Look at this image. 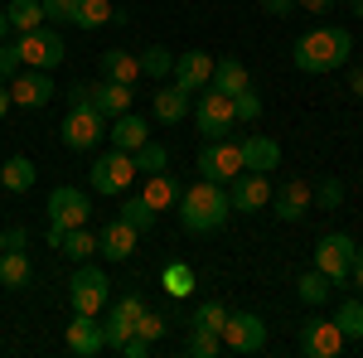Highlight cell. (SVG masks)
<instances>
[{"label": "cell", "instance_id": "6da1fadb", "mask_svg": "<svg viewBox=\"0 0 363 358\" xmlns=\"http://www.w3.org/2000/svg\"><path fill=\"white\" fill-rule=\"evenodd\" d=\"M349 54H354V34L344 25H320L310 29V34H301L296 39V49H291V63L301 68V73H335V68H344L349 63Z\"/></svg>", "mask_w": 363, "mask_h": 358}, {"label": "cell", "instance_id": "7a4b0ae2", "mask_svg": "<svg viewBox=\"0 0 363 358\" xmlns=\"http://www.w3.org/2000/svg\"><path fill=\"white\" fill-rule=\"evenodd\" d=\"M179 223L184 233H218L233 213V198H228V184H213V179H199L189 189H179Z\"/></svg>", "mask_w": 363, "mask_h": 358}, {"label": "cell", "instance_id": "3957f363", "mask_svg": "<svg viewBox=\"0 0 363 358\" xmlns=\"http://www.w3.org/2000/svg\"><path fill=\"white\" fill-rule=\"evenodd\" d=\"M68 301H73V315H102L112 305V281H107V272L78 262V272L68 281Z\"/></svg>", "mask_w": 363, "mask_h": 358}, {"label": "cell", "instance_id": "277c9868", "mask_svg": "<svg viewBox=\"0 0 363 358\" xmlns=\"http://www.w3.org/2000/svg\"><path fill=\"white\" fill-rule=\"evenodd\" d=\"M194 126L203 131V140H228L233 136V126H238V116H233V97L218 92V87H203L194 102Z\"/></svg>", "mask_w": 363, "mask_h": 358}, {"label": "cell", "instance_id": "5b68a950", "mask_svg": "<svg viewBox=\"0 0 363 358\" xmlns=\"http://www.w3.org/2000/svg\"><path fill=\"white\" fill-rule=\"evenodd\" d=\"M136 155H131V150H116L112 145V155H102V160H97V165L87 169V184H92V189L97 194H126L131 189V184H136Z\"/></svg>", "mask_w": 363, "mask_h": 358}, {"label": "cell", "instance_id": "8992f818", "mask_svg": "<svg viewBox=\"0 0 363 358\" xmlns=\"http://www.w3.org/2000/svg\"><path fill=\"white\" fill-rule=\"evenodd\" d=\"M218 339H223V354H262L267 349V320L252 310H228V325Z\"/></svg>", "mask_w": 363, "mask_h": 358}, {"label": "cell", "instance_id": "52a82bcc", "mask_svg": "<svg viewBox=\"0 0 363 358\" xmlns=\"http://www.w3.org/2000/svg\"><path fill=\"white\" fill-rule=\"evenodd\" d=\"M63 145L68 150H92L97 140L107 136V116L92 107V102H78V107H68V116H63Z\"/></svg>", "mask_w": 363, "mask_h": 358}, {"label": "cell", "instance_id": "ba28073f", "mask_svg": "<svg viewBox=\"0 0 363 358\" xmlns=\"http://www.w3.org/2000/svg\"><path fill=\"white\" fill-rule=\"evenodd\" d=\"M354 252H359V242H354L349 233H325V237L315 242V267L330 276L335 286H349V267H354Z\"/></svg>", "mask_w": 363, "mask_h": 358}, {"label": "cell", "instance_id": "9c48e42d", "mask_svg": "<svg viewBox=\"0 0 363 358\" xmlns=\"http://www.w3.org/2000/svg\"><path fill=\"white\" fill-rule=\"evenodd\" d=\"M63 34L58 29H29V34H20V63L25 68H44V73H54L58 63H63Z\"/></svg>", "mask_w": 363, "mask_h": 358}, {"label": "cell", "instance_id": "30bf717a", "mask_svg": "<svg viewBox=\"0 0 363 358\" xmlns=\"http://www.w3.org/2000/svg\"><path fill=\"white\" fill-rule=\"evenodd\" d=\"M199 174L203 179H213V184H233L238 174H242V145H233V140H208L203 150H199Z\"/></svg>", "mask_w": 363, "mask_h": 358}, {"label": "cell", "instance_id": "8fae6325", "mask_svg": "<svg viewBox=\"0 0 363 358\" xmlns=\"http://www.w3.org/2000/svg\"><path fill=\"white\" fill-rule=\"evenodd\" d=\"M344 334H339V325L335 320H325V315H310L306 325H301V334H296V349L301 354H310V358H339L344 354Z\"/></svg>", "mask_w": 363, "mask_h": 358}, {"label": "cell", "instance_id": "7c38bea8", "mask_svg": "<svg viewBox=\"0 0 363 358\" xmlns=\"http://www.w3.org/2000/svg\"><path fill=\"white\" fill-rule=\"evenodd\" d=\"M87 218H92V198H87V189H78V184H58L54 194H49V223L54 228H87Z\"/></svg>", "mask_w": 363, "mask_h": 358}, {"label": "cell", "instance_id": "4fadbf2b", "mask_svg": "<svg viewBox=\"0 0 363 358\" xmlns=\"http://www.w3.org/2000/svg\"><path fill=\"white\" fill-rule=\"evenodd\" d=\"M10 97H15V107L39 111V107H49V102L58 97V87H54V78H49L44 68H20V73L10 78Z\"/></svg>", "mask_w": 363, "mask_h": 358}, {"label": "cell", "instance_id": "5bb4252c", "mask_svg": "<svg viewBox=\"0 0 363 358\" xmlns=\"http://www.w3.org/2000/svg\"><path fill=\"white\" fill-rule=\"evenodd\" d=\"M169 78L179 92H203V87L213 83V54H203V49H189V54H174V68H169Z\"/></svg>", "mask_w": 363, "mask_h": 358}, {"label": "cell", "instance_id": "9a60e30c", "mask_svg": "<svg viewBox=\"0 0 363 358\" xmlns=\"http://www.w3.org/2000/svg\"><path fill=\"white\" fill-rule=\"evenodd\" d=\"M228 198H233L238 213H262V208H272V179L257 174V169H242V174L228 184Z\"/></svg>", "mask_w": 363, "mask_h": 358}, {"label": "cell", "instance_id": "2e32d148", "mask_svg": "<svg viewBox=\"0 0 363 358\" xmlns=\"http://www.w3.org/2000/svg\"><path fill=\"white\" fill-rule=\"evenodd\" d=\"M140 310H145V301H140L136 291H126V296H116L112 305V315L102 320V334H107V349H121L131 334H136V320H140Z\"/></svg>", "mask_w": 363, "mask_h": 358}, {"label": "cell", "instance_id": "e0dca14e", "mask_svg": "<svg viewBox=\"0 0 363 358\" xmlns=\"http://www.w3.org/2000/svg\"><path fill=\"white\" fill-rule=\"evenodd\" d=\"M315 208V189H310V179H286L277 194H272V213L281 223H301Z\"/></svg>", "mask_w": 363, "mask_h": 358}, {"label": "cell", "instance_id": "ac0fdd59", "mask_svg": "<svg viewBox=\"0 0 363 358\" xmlns=\"http://www.w3.org/2000/svg\"><path fill=\"white\" fill-rule=\"evenodd\" d=\"M63 344H68V354H78V358H97L102 349H107V334H102V325H97V315H73Z\"/></svg>", "mask_w": 363, "mask_h": 358}, {"label": "cell", "instance_id": "d6986e66", "mask_svg": "<svg viewBox=\"0 0 363 358\" xmlns=\"http://www.w3.org/2000/svg\"><path fill=\"white\" fill-rule=\"evenodd\" d=\"M136 242H140L136 228L126 218H112L102 228V237H97V252H102L107 262H131V257H136Z\"/></svg>", "mask_w": 363, "mask_h": 358}, {"label": "cell", "instance_id": "ffe728a7", "mask_svg": "<svg viewBox=\"0 0 363 358\" xmlns=\"http://www.w3.org/2000/svg\"><path fill=\"white\" fill-rule=\"evenodd\" d=\"M107 136H112L116 150H140V145L150 140V121L136 116V111H121V116L107 121Z\"/></svg>", "mask_w": 363, "mask_h": 358}, {"label": "cell", "instance_id": "44dd1931", "mask_svg": "<svg viewBox=\"0 0 363 358\" xmlns=\"http://www.w3.org/2000/svg\"><path fill=\"white\" fill-rule=\"evenodd\" d=\"M131 97H136V87H131V83H112V78L92 83V107L102 111L107 121L121 116V111H131Z\"/></svg>", "mask_w": 363, "mask_h": 358}, {"label": "cell", "instance_id": "7402d4cb", "mask_svg": "<svg viewBox=\"0 0 363 358\" xmlns=\"http://www.w3.org/2000/svg\"><path fill=\"white\" fill-rule=\"evenodd\" d=\"M281 165V145L272 136H262V131H252L242 140V169H257V174H267V169Z\"/></svg>", "mask_w": 363, "mask_h": 358}, {"label": "cell", "instance_id": "603a6c76", "mask_svg": "<svg viewBox=\"0 0 363 358\" xmlns=\"http://www.w3.org/2000/svg\"><path fill=\"white\" fill-rule=\"evenodd\" d=\"M29 281H34L29 252L25 247H5L0 252V286H5V291H25Z\"/></svg>", "mask_w": 363, "mask_h": 358}, {"label": "cell", "instance_id": "cb8c5ba5", "mask_svg": "<svg viewBox=\"0 0 363 358\" xmlns=\"http://www.w3.org/2000/svg\"><path fill=\"white\" fill-rule=\"evenodd\" d=\"M208 87H218V92H228V97L247 92V87H252L247 63H242V58H213V83H208Z\"/></svg>", "mask_w": 363, "mask_h": 358}, {"label": "cell", "instance_id": "d4e9b609", "mask_svg": "<svg viewBox=\"0 0 363 358\" xmlns=\"http://www.w3.org/2000/svg\"><path fill=\"white\" fill-rule=\"evenodd\" d=\"M34 179H39V169H34L29 155H10V160L0 165V189H10V194H29Z\"/></svg>", "mask_w": 363, "mask_h": 358}, {"label": "cell", "instance_id": "484cf974", "mask_svg": "<svg viewBox=\"0 0 363 358\" xmlns=\"http://www.w3.org/2000/svg\"><path fill=\"white\" fill-rule=\"evenodd\" d=\"M78 29H102V25H126V15L116 10L112 0H78Z\"/></svg>", "mask_w": 363, "mask_h": 358}, {"label": "cell", "instance_id": "4316f807", "mask_svg": "<svg viewBox=\"0 0 363 358\" xmlns=\"http://www.w3.org/2000/svg\"><path fill=\"white\" fill-rule=\"evenodd\" d=\"M189 116V92H179V87H155V121H165V126H179Z\"/></svg>", "mask_w": 363, "mask_h": 358}, {"label": "cell", "instance_id": "83f0119b", "mask_svg": "<svg viewBox=\"0 0 363 358\" xmlns=\"http://www.w3.org/2000/svg\"><path fill=\"white\" fill-rule=\"evenodd\" d=\"M140 198H145L155 213H165V208H174V203H179V184L169 179L165 169H160V174H145V189H140Z\"/></svg>", "mask_w": 363, "mask_h": 358}, {"label": "cell", "instance_id": "f1b7e54d", "mask_svg": "<svg viewBox=\"0 0 363 358\" xmlns=\"http://www.w3.org/2000/svg\"><path fill=\"white\" fill-rule=\"evenodd\" d=\"M102 78H112V83H140V63L136 54H126V49H107L102 54Z\"/></svg>", "mask_w": 363, "mask_h": 358}, {"label": "cell", "instance_id": "f546056e", "mask_svg": "<svg viewBox=\"0 0 363 358\" xmlns=\"http://www.w3.org/2000/svg\"><path fill=\"white\" fill-rule=\"evenodd\" d=\"M296 296H301V301H306L310 310H315V305H325L330 296H335V281L320 272V267H310V272L301 276V281H296Z\"/></svg>", "mask_w": 363, "mask_h": 358}, {"label": "cell", "instance_id": "4dcf8cb0", "mask_svg": "<svg viewBox=\"0 0 363 358\" xmlns=\"http://www.w3.org/2000/svg\"><path fill=\"white\" fill-rule=\"evenodd\" d=\"M335 325H339V334H344L349 344H359L363 339V296H344V301H339Z\"/></svg>", "mask_w": 363, "mask_h": 358}, {"label": "cell", "instance_id": "1f68e13d", "mask_svg": "<svg viewBox=\"0 0 363 358\" xmlns=\"http://www.w3.org/2000/svg\"><path fill=\"white\" fill-rule=\"evenodd\" d=\"M5 20H10V29H20V34L39 29L44 25V0H10L5 5Z\"/></svg>", "mask_w": 363, "mask_h": 358}, {"label": "cell", "instance_id": "d6a6232c", "mask_svg": "<svg viewBox=\"0 0 363 358\" xmlns=\"http://www.w3.org/2000/svg\"><path fill=\"white\" fill-rule=\"evenodd\" d=\"M136 63H140V78L160 83V78H169V68H174V54H169L165 44H150V49H140V54H136Z\"/></svg>", "mask_w": 363, "mask_h": 358}, {"label": "cell", "instance_id": "836d02e7", "mask_svg": "<svg viewBox=\"0 0 363 358\" xmlns=\"http://www.w3.org/2000/svg\"><path fill=\"white\" fill-rule=\"evenodd\" d=\"M116 218H126V223H131V228H136V233H150L160 213H155V208H150V203H145V198H140V194H136V198H126V203L116 208Z\"/></svg>", "mask_w": 363, "mask_h": 358}, {"label": "cell", "instance_id": "e575fe53", "mask_svg": "<svg viewBox=\"0 0 363 358\" xmlns=\"http://www.w3.org/2000/svg\"><path fill=\"white\" fill-rule=\"evenodd\" d=\"M160 286H165L169 296H179V301H184V296L194 291V267H184V262H169L165 272H160Z\"/></svg>", "mask_w": 363, "mask_h": 358}, {"label": "cell", "instance_id": "d590c367", "mask_svg": "<svg viewBox=\"0 0 363 358\" xmlns=\"http://www.w3.org/2000/svg\"><path fill=\"white\" fill-rule=\"evenodd\" d=\"M131 155H136V169H140V174H160V169L169 165V150H165V145H160L155 136L145 140L140 150H131Z\"/></svg>", "mask_w": 363, "mask_h": 358}, {"label": "cell", "instance_id": "8d00e7d4", "mask_svg": "<svg viewBox=\"0 0 363 358\" xmlns=\"http://www.w3.org/2000/svg\"><path fill=\"white\" fill-rule=\"evenodd\" d=\"M63 257H73V262H87V257H92V252H97V237H92V233H87V228H68V233H63Z\"/></svg>", "mask_w": 363, "mask_h": 358}, {"label": "cell", "instance_id": "74e56055", "mask_svg": "<svg viewBox=\"0 0 363 358\" xmlns=\"http://www.w3.org/2000/svg\"><path fill=\"white\" fill-rule=\"evenodd\" d=\"M194 330H208V334H223V325H228V305L223 301H203L194 310V320H189Z\"/></svg>", "mask_w": 363, "mask_h": 358}, {"label": "cell", "instance_id": "f35d334b", "mask_svg": "<svg viewBox=\"0 0 363 358\" xmlns=\"http://www.w3.org/2000/svg\"><path fill=\"white\" fill-rule=\"evenodd\" d=\"M184 354H189V358H218V354H223V339H218V334H208V330H189Z\"/></svg>", "mask_w": 363, "mask_h": 358}, {"label": "cell", "instance_id": "ab89813d", "mask_svg": "<svg viewBox=\"0 0 363 358\" xmlns=\"http://www.w3.org/2000/svg\"><path fill=\"white\" fill-rule=\"evenodd\" d=\"M233 116H238V121H242V126H257V121H262V97H257V92H238V97H233Z\"/></svg>", "mask_w": 363, "mask_h": 358}, {"label": "cell", "instance_id": "60d3db41", "mask_svg": "<svg viewBox=\"0 0 363 358\" xmlns=\"http://www.w3.org/2000/svg\"><path fill=\"white\" fill-rule=\"evenodd\" d=\"M344 203V184L339 179H320L315 184V208H339Z\"/></svg>", "mask_w": 363, "mask_h": 358}, {"label": "cell", "instance_id": "b9f144b4", "mask_svg": "<svg viewBox=\"0 0 363 358\" xmlns=\"http://www.w3.org/2000/svg\"><path fill=\"white\" fill-rule=\"evenodd\" d=\"M44 20L73 25V20H78V0H44Z\"/></svg>", "mask_w": 363, "mask_h": 358}, {"label": "cell", "instance_id": "7bdbcfd3", "mask_svg": "<svg viewBox=\"0 0 363 358\" xmlns=\"http://www.w3.org/2000/svg\"><path fill=\"white\" fill-rule=\"evenodd\" d=\"M136 334H140V339H150V344H155V339L165 334V315H155V310H140V320H136Z\"/></svg>", "mask_w": 363, "mask_h": 358}, {"label": "cell", "instance_id": "ee69618b", "mask_svg": "<svg viewBox=\"0 0 363 358\" xmlns=\"http://www.w3.org/2000/svg\"><path fill=\"white\" fill-rule=\"evenodd\" d=\"M20 68H25L20 63V44H0V83H10Z\"/></svg>", "mask_w": 363, "mask_h": 358}, {"label": "cell", "instance_id": "f6af8a7d", "mask_svg": "<svg viewBox=\"0 0 363 358\" xmlns=\"http://www.w3.org/2000/svg\"><path fill=\"white\" fill-rule=\"evenodd\" d=\"M150 349H155L150 339H140V334H131V339H126V344H121L116 354H121V358H145V354H150Z\"/></svg>", "mask_w": 363, "mask_h": 358}, {"label": "cell", "instance_id": "bcb514c9", "mask_svg": "<svg viewBox=\"0 0 363 358\" xmlns=\"http://www.w3.org/2000/svg\"><path fill=\"white\" fill-rule=\"evenodd\" d=\"M5 247H29V233L25 228H5V233H0V252Z\"/></svg>", "mask_w": 363, "mask_h": 358}, {"label": "cell", "instance_id": "7dc6e473", "mask_svg": "<svg viewBox=\"0 0 363 358\" xmlns=\"http://www.w3.org/2000/svg\"><path fill=\"white\" fill-rule=\"evenodd\" d=\"M63 97H68V107H78V102H92V83H73L68 92H63Z\"/></svg>", "mask_w": 363, "mask_h": 358}, {"label": "cell", "instance_id": "c3c4849f", "mask_svg": "<svg viewBox=\"0 0 363 358\" xmlns=\"http://www.w3.org/2000/svg\"><path fill=\"white\" fill-rule=\"evenodd\" d=\"M349 286H354V291L363 296V247L354 252V267H349Z\"/></svg>", "mask_w": 363, "mask_h": 358}, {"label": "cell", "instance_id": "681fc988", "mask_svg": "<svg viewBox=\"0 0 363 358\" xmlns=\"http://www.w3.org/2000/svg\"><path fill=\"white\" fill-rule=\"evenodd\" d=\"M262 10H267V15H291L296 0H262Z\"/></svg>", "mask_w": 363, "mask_h": 358}, {"label": "cell", "instance_id": "f907efd6", "mask_svg": "<svg viewBox=\"0 0 363 358\" xmlns=\"http://www.w3.org/2000/svg\"><path fill=\"white\" fill-rule=\"evenodd\" d=\"M296 5H301V10H310V15H325L335 0H296Z\"/></svg>", "mask_w": 363, "mask_h": 358}, {"label": "cell", "instance_id": "816d5d0a", "mask_svg": "<svg viewBox=\"0 0 363 358\" xmlns=\"http://www.w3.org/2000/svg\"><path fill=\"white\" fill-rule=\"evenodd\" d=\"M349 92H354V97H359V102H363V63H359V68H354V73H349Z\"/></svg>", "mask_w": 363, "mask_h": 358}, {"label": "cell", "instance_id": "f5cc1de1", "mask_svg": "<svg viewBox=\"0 0 363 358\" xmlns=\"http://www.w3.org/2000/svg\"><path fill=\"white\" fill-rule=\"evenodd\" d=\"M15 107V97H10V83H0V121H5V111Z\"/></svg>", "mask_w": 363, "mask_h": 358}, {"label": "cell", "instance_id": "db71d44e", "mask_svg": "<svg viewBox=\"0 0 363 358\" xmlns=\"http://www.w3.org/2000/svg\"><path fill=\"white\" fill-rule=\"evenodd\" d=\"M5 34H10V20H5V10H0V44H5Z\"/></svg>", "mask_w": 363, "mask_h": 358}, {"label": "cell", "instance_id": "11a10c76", "mask_svg": "<svg viewBox=\"0 0 363 358\" xmlns=\"http://www.w3.org/2000/svg\"><path fill=\"white\" fill-rule=\"evenodd\" d=\"M349 10H354V15H359V20H363V0H349Z\"/></svg>", "mask_w": 363, "mask_h": 358}]
</instances>
